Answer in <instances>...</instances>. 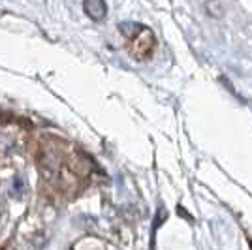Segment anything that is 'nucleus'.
<instances>
[{
  "instance_id": "nucleus-2",
  "label": "nucleus",
  "mask_w": 252,
  "mask_h": 250,
  "mask_svg": "<svg viewBox=\"0 0 252 250\" xmlns=\"http://www.w3.org/2000/svg\"><path fill=\"white\" fill-rule=\"evenodd\" d=\"M85 10H87V13H89L93 19L100 21L105 15V2L104 0H87V2H85Z\"/></svg>"
},
{
  "instance_id": "nucleus-1",
  "label": "nucleus",
  "mask_w": 252,
  "mask_h": 250,
  "mask_svg": "<svg viewBox=\"0 0 252 250\" xmlns=\"http://www.w3.org/2000/svg\"><path fill=\"white\" fill-rule=\"evenodd\" d=\"M128 49L136 61H145L153 55L155 36L145 27H136V32L128 36Z\"/></svg>"
}]
</instances>
